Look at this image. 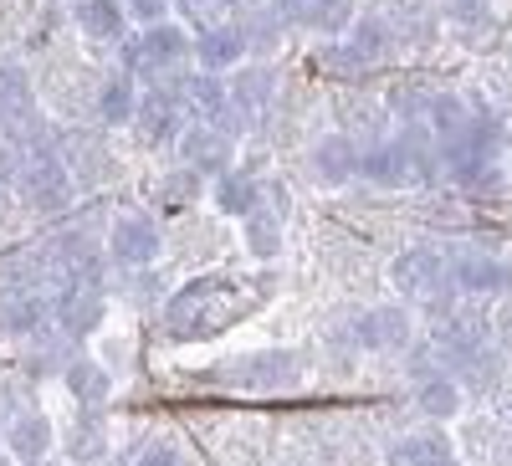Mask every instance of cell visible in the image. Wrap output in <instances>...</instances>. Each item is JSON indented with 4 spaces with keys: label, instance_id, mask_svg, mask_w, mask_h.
Returning <instances> with one entry per match:
<instances>
[{
    "label": "cell",
    "instance_id": "obj_1",
    "mask_svg": "<svg viewBox=\"0 0 512 466\" xmlns=\"http://www.w3.org/2000/svg\"><path fill=\"white\" fill-rule=\"evenodd\" d=\"M246 292L231 282V277H195L185 282L175 298H169L164 308V323H169V338H180V344H190V338H216L226 333L236 318H246Z\"/></svg>",
    "mask_w": 512,
    "mask_h": 466
},
{
    "label": "cell",
    "instance_id": "obj_2",
    "mask_svg": "<svg viewBox=\"0 0 512 466\" xmlns=\"http://www.w3.org/2000/svg\"><path fill=\"white\" fill-rule=\"evenodd\" d=\"M16 190L26 195L31 210H41V216H57V210L72 200V180H67L62 154L47 149V144H36L31 159H26V169H21V180H16Z\"/></svg>",
    "mask_w": 512,
    "mask_h": 466
},
{
    "label": "cell",
    "instance_id": "obj_3",
    "mask_svg": "<svg viewBox=\"0 0 512 466\" xmlns=\"http://www.w3.org/2000/svg\"><path fill=\"white\" fill-rule=\"evenodd\" d=\"M185 52H190V36H185L180 26L159 21V26H149L144 36L123 41V67H128V72H169V67L185 62Z\"/></svg>",
    "mask_w": 512,
    "mask_h": 466
},
{
    "label": "cell",
    "instance_id": "obj_4",
    "mask_svg": "<svg viewBox=\"0 0 512 466\" xmlns=\"http://www.w3.org/2000/svg\"><path fill=\"white\" fill-rule=\"evenodd\" d=\"M390 282H395L400 298H441L446 282H451V272H446V262H441V251L410 246V251H400V257L390 262Z\"/></svg>",
    "mask_w": 512,
    "mask_h": 466
},
{
    "label": "cell",
    "instance_id": "obj_5",
    "mask_svg": "<svg viewBox=\"0 0 512 466\" xmlns=\"http://www.w3.org/2000/svg\"><path fill=\"white\" fill-rule=\"evenodd\" d=\"M221 385H236V390H287L297 379V359L282 354V349H267V354H246L226 369H216Z\"/></svg>",
    "mask_w": 512,
    "mask_h": 466
},
{
    "label": "cell",
    "instance_id": "obj_6",
    "mask_svg": "<svg viewBox=\"0 0 512 466\" xmlns=\"http://www.w3.org/2000/svg\"><path fill=\"white\" fill-rule=\"evenodd\" d=\"M446 272H451V287L466 292V298H502V292H507V267L497 257H487V251L456 257Z\"/></svg>",
    "mask_w": 512,
    "mask_h": 466
},
{
    "label": "cell",
    "instance_id": "obj_7",
    "mask_svg": "<svg viewBox=\"0 0 512 466\" xmlns=\"http://www.w3.org/2000/svg\"><path fill=\"white\" fill-rule=\"evenodd\" d=\"M180 154H185V164L195 169V175H226L231 169V134L221 129V123H200V129H190L180 139Z\"/></svg>",
    "mask_w": 512,
    "mask_h": 466
},
{
    "label": "cell",
    "instance_id": "obj_8",
    "mask_svg": "<svg viewBox=\"0 0 512 466\" xmlns=\"http://www.w3.org/2000/svg\"><path fill=\"white\" fill-rule=\"evenodd\" d=\"M169 93L180 98L185 113H195L200 123H221L226 118V82H216V72H190V77H175Z\"/></svg>",
    "mask_w": 512,
    "mask_h": 466
},
{
    "label": "cell",
    "instance_id": "obj_9",
    "mask_svg": "<svg viewBox=\"0 0 512 466\" xmlns=\"http://www.w3.org/2000/svg\"><path fill=\"white\" fill-rule=\"evenodd\" d=\"M108 246H113V257H118L123 267H149V262L159 257V226H154L149 216H123V221L113 226Z\"/></svg>",
    "mask_w": 512,
    "mask_h": 466
},
{
    "label": "cell",
    "instance_id": "obj_10",
    "mask_svg": "<svg viewBox=\"0 0 512 466\" xmlns=\"http://www.w3.org/2000/svg\"><path fill=\"white\" fill-rule=\"evenodd\" d=\"M359 175L379 190H405L410 185V159L400 149V139L390 144H374V149H359Z\"/></svg>",
    "mask_w": 512,
    "mask_h": 466
},
{
    "label": "cell",
    "instance_id": "obj_11",
    "mask_svg": "<svg viewBox=\"0 0 512 466\" xmlns=\"http://www.w3.org/2000/svg\"><path fill=\"white\" fill-rule=\"evenodd\" d=\"M313 169H318V180H323L328 190L349 185V180L359 175V144H354L349 134H328V139L313 149Z\"/></svg>",
    "mask_w": 512,
    "mask_h": 466
},
{
    "label": "cell",
    "instance_id": "obj_12",
    "mask_svg": "<svg viewBox=\"0 0 512 466\" xmlns=\"http://www.w3.org/2000/svg\"><path fill=\"white\" fill-rule=\"evenodd\" d=\"M390 466H461L451 441L441 431H415V436H400L390 446V456H384Z\"/></svg>",
    "mask_w": 512,
    "mask_h": 466
},
{
    "label": "cell",
    "instance_id": "obj_13",
    "mask_svg": "<svg viewBox=\"0 0 512 466\" xmlns=\"http://www.w3.org/2000/svg\"><path fill=\"white\" fill-rule=\"evenodd\" d=\"M134 118H139V129H144L149 144H164V139H175V134H180L185 108H180V98L169 93V88H154V93L134 108Z\"/></svg>",
    "mask_w": 512,
    "mask_h": 466
},
{
    "label": "cell",
    "instance_id": "obj_14",
    "mask_svg": "<svg viewBox=\"0 0 512 466\" xmlns=\"http://www.w3.org/2000/svg\"><path fill=\"white\" fill-rule=\"evenodd\" d=\"M52 313H57V323H62V333H93L98 323H103V292L98 287H67L62 298L52 303Z\"/></svg>",
    "mask_w": 512,
    "mask_h": 466
},
{
    "label": "cell",
    "instance_id": "obj_15",
    "mask_svg": "<svg viewBox=\"0 0 512 466\" xmlns=\"http://www.w3.org/2000/svg\"><path fill=\"white\" fill-rule=\"evenodd\" d=\"M190 52L200 57V72H226V67H241L246 41H241V31H236V26H205V31H200V41H195Z\"/></svg>",
    "mask_w": 512,
    "mask_h": 466
},
{
    "label": "cell",
    "instance_id": "obj_16",
    "mask_svg": "<svg viewBox=\"0 0 512 466\" xmlns=\"http://www.w3.org/2000/svg\"><path fill=\"white\" fill-rule=\"evenodd\" d=\"M410 338V318L400 308H374L354 323V344L359 349H400Z\"/></svg>",
    "mask_w": 512,
    "mask_h": 466
},
{
    "label": "cell",
    "instance_id": "obj_17",
    "mask_svg": "<svg viewBox=\"0 0 512 466\" xmlns=\"http://www.w3.org/2000/svg\"><path fill=\"white\" fill-rule=\"evenodd\" d=\"M52 441H57V431H52V420L41 415V410H21L11 420V431H6V446L21 461H41V456L52 451Z\"/></svg>",
    "mask_w": 512,
    "mask_h": 466
},
{
    "label": "cell",
    "instance_id": "obj_18",
    "mask_svg": "<svg viewBox=\"0 0 512 466\" xmlns=\"http://www.w3.org/2000/svg\"><path fill=\"white\" fill-rule=\"evenodd\" d=\"M0 123H16V129L36 123V93L21 67H0Z\"/></svg>",
    "mask_w": 512,
    "mask_h": 466
},
{
    "label": "cell",
    "instance_id": "obj_19",
    "mask_svg": "<svg viewBox=\"0 0 512 466\" xmlns=\"http://www.w3.org/2000/svg\"><path fill=\"white\" fill-rule=\"evenodd\" d=\"M47 313H52V303L36 298V287L0 292V328H6V333H36Z\"/></svg>",
    "mask_w": 512,
    "mask_h": 466
},
{
    "label": "cell",
    "instance_id": "obj_20",
    "mask_svg": "<svg viewBox=\"0 0 512 466\" xmlns=\"http://www.w3.org/2000/svg\"><path fill=\"white\" fill-rule=\"evenodd\" d=\"M415 405H420V415H431V420H451V415L461 410V379H456V374H441V369L420 374Z\"/></svg>",
    "mask_w": 512,
    "mask_h": 466
},
{
    "label": "cell",
    "instance_id": "obj_21",
    "mask_svg": "<svg viewBox=\"0 0 512 466\" xmlns=\"http://www.w3.org/2000/svg\"><path fill=\"white\" fill-rule=\"evenodd\" d=\"M272 103V72L267 67H251V72H241L236 82H231V88H226V108L236 113V118H256V113H262Z\"/></svg>",
    "mask_w": 512,
    "mask_h": 466
},
{
    "label": "cell",
    "instance_id": "obj_22",
    "mask_svg": "<svg viewBox=\"0 0 512 466\" xmlns=\"http://www.w3.org/2000/svg\"><path fill=\"white\" fill-rule=\"evenodd\" d=\"M256 205H262V185H256L246 169L216 175V210H226V216H251Z\"/></svg>",
    "mask_w": 512,
    "mask_h": 466
},
{
    "label": "cell",
    "instance_id": "obj_23",
    "mask_svg": "<svg viewBox=\"0 0 512 466\" xmlns=\"http://www.w3.org/2000/svg\"><path fill=\"white\" fill-rule=\"evenodd\" d=\"M390 41H395V31H390V21H384V16H354L349 21V47L364 57V67L390 57Z\"/></svg>",
    "mask_w": 512,
    "mask_h": 466
},
{
    "label": "cell",
    "instance_id": "obj_24",
    "mask_svg": "<svg viewBox=\"0 0 512 466\" xmlns=\"http://www.w3.org/2000/svg\"><path fill=\"white\" fill-rule=\"evenodd\" d=\"M466 118H472V108H466L461 93H431L425 98V129H431L436 139H451L466 129Z\"/></svg>",
    "mask_w": 512,
    "mask_h": 466
},
{
    "label": "cell",
    "instance_id": "obj_25",
    "mask_svg": "<svg viewBox=\"0 0 512 466\" xmlns=\"http://www.w3.org/2000/svg\"><path fill=\"white\" fill-rule=\"evenodd\" d=\"M67 390H72V400H82V405H103V400L113 395V379H108V369L93 364V359H72V364H67Z\"/></svg>",
    "mask_w": 512,
    "mask_h": 466
},
{
    "label": "cell",
    "instance_id": "obj_26",
    "mask_svg": "<svg viewBox=\"0 0 512 466\" xmlns=\"http://www.w3.org/2000/svg\"><path fill=\"white\" fill-rule=\"evenodd\" d=\"M77 26L88 36H123V0H77Z\"/></svg>",
    "mask_w": 512,
    "mask_h": 466
},
{
    "label": "cell",
    "instance_id": "obj_27",
    "mask_svg": "<svg viewBox=\"0 0 512 466\" xmlns=\"http://www.w3.org/2000/svg\"><path fill=\"white\" fill-rule=\"evenodd\" d=\"M246 221V251H251V257H277V251H282V226H277V216H272V210L267 205H256L251 210V216H241Z\"/></svg>",
    "mask_w": 512,
    "mask_h": 466
},
{
    "label": "cell",
    "instance_id": "obj_28",
    "mask_svg": "<svg viewBox=\"0 0 512 466\" xmlns=\"http://www.w3.org/2000/svg\"><path fill=\"white\" fill-rule=\"evenodd\" d=\"M241 41L256 52H272L277 47V36H282V21L272 16V6H241Z\"/></svg>",
    "mask_w": 512,
    "mask_h": 466
},
{
    "label": "cell",
    "instance_id": "obj_29",
    "mask_svg": "<svg viewBox=\"0 0 512 466\" xmlns=\"http://www.w3.org/2000/svg\"><path fill=\"white\" fill-rule=\"evenodd\" d=\"M354 21V0H303V26L333 36V31H349Z\"/></svg>",
    "mask_w": 512,
    "mask_h": 466
},
{
    "label": "cell",
    "instance_id": "obj_30",
    "mask_svg": "<svg viewBox=\"0 0 512 466\" xmlns=\"http://www.w3.org/2000/svg\"><path fill=\"white\" fill-rule=\"evenodd\" d=\"M134 108H139V93H134V77H113L108 88L98 93V113H103V123H128L134 118Z\"/></svg>",
    "mask_w": 512,
    "mask_h": 466
},
{
    "label": "cell",
    "instance_id": "obj_31",
    "mask_svg": "<svg viewBox=\"0 0 512 466\" xmlns=\"http://www.w3.org/2000/svg\"><path fill=\"white\" fill-rule=\"evenodd\" d=\"M318 67H323L328 77H359V72H369V67H364V57L349 47V41H333V36L318 47Z\"/></svg>",
    "mask_w": 512,
    "mask_h": 466
},
{
    "label": "cell",
    "instance_id": "obj_32",
    "mask_svg": "<svg viewBox=\"0 0 512 466\" xmlns=\"http://www.w3.org/2000/svg\"><path fill=\"white\" fill-rule=\"evenodd\" d=\"M441 16L461 31H482L492 21V0H441Z\"/></svg>",
    "mask_w": 512,
    "mask_h": 466
},
{
    "label": "cell",
    "instance_id": "obj_33",
    "mask_svg": "<svg viewBox=\"0 0 512 466\" xmlns=\"http://www.w3.org/2000/svg\"><path fill=\"white\" fill-rule=\"evenodd\" d=\"M72 451H77V461H103V426H98V415H88V431L77 426Z\"/></svg>",
    "mask_w": 512,
    "mask_h": 466
},
{
    "label": "cell",
    "instance_id": "obj_34",
    "mask_svg": "<svg viewBox=\"0 0 512 466\" xmlns=\"http://www.w3.org/2000/svg\"><path fill=\"white\" fill-rule=\"evenodd\" d=\"M159 195H164V210H169V205H185V200L195 195V169H180V175L169 180Z\"/></svg>",
    "mask_w": 512,
    "mask_h": 466
},
{
    "label": "cell",
    "instance_id": "obj_35",
    "mask_svg": "<svg viewBox=\"0 0 512 466\" xmlns=\"http://www.w3.org/2000/svg\"><path fill=\"white\" fill-rule=\"evenodd\" d=\"M164 11H169V0H128V6H123V16H134L144 26H159Z\"/></svg>",
    "mask_w": 512,
    "mask_h": 466
},
{
    "label": "cell",
    "instance_id": "obj_36",
    "mask_svg": "<svg viewBox=\"0 0 512 466\" xmlns=\"http://www.w3.org/2000/svg\"><path fill=\"white\" fill-rule=\"evenodd\" d=\"M425 98H431V93H415L410 82H400V88L390 93V103H395L400 113H410V118H415V113H425Z\"/></svg>",
    "mask_w": 512,
    "mask_h": 466
},
{
    "label": "cell",
    "instance_id": "obj_37",
    "mask_svg": "<svg viewBox=\"0 0 512 466\" xmlns=\"http://www.w3.org/2000/svg\"><path fill=\"white\" fill-rule=\"evenodd\" d=\"M175 6L205 26V21H216V16H221V6H226V0H175Z\"/></svg>",
    "mask_w": 512,
    "mask_h": 466
},
{
    "label": "cell",
    "instance_id": "obj_38",
    "mask_svg": "<svg viewBox=\"0 0 512 466\" xmlns=\"http://www.w3.org/2000/svg\"><path fill=\"white\" fill-rule=\"evenodd\" d=\"M139 466H185V461H180V456H175V446H149V451H144V461H139Z\"/></svg>",
    "mask_w": 512,
    "mask_h": 466
},
{
    "label": "cell",
    "instance_id": "obj_39",
    "mask_svg": "<svg viewBox=\"0 0 512 466\" xmlns=\"http://www.w3.org/2000/svg\"><path fill=\"white\" fill-rule=\"evenodd\" d=\"M497 338H502V349H507V354H512V313H507V318H502V333H497Z\"/></svg>",
    "mask_w": 512,
    "mask_h": 466
},
{
    "label": "cell",
    "instance_id": "obj_40",
    "mask_svg": "<svg viewBox=\"0 0 512 466\" xmlns=\"http://www.w3.org/2000/svg\"><path fill=\"white\" fill-rule=\"evenodd\" d=\"M226 6H256V0H226Z\"/></svg>",
    "mask_w": 512,
    "mask_h": 466
},
{
    "label": "cell",
    "instance_id": "obj_41",
    "mask_svg": "<svg viewBox=\"0 0 512 466\" xmlns=\"http://www.w3.org/2000/svg\"><path fill=\"white\" fill-rule=\"evenodd\" d=\"M21 466H47V456H41V461H21Z\"/></svg>",
    "mask_w": 512,
    "mask_h": 466
}]
</instances>
